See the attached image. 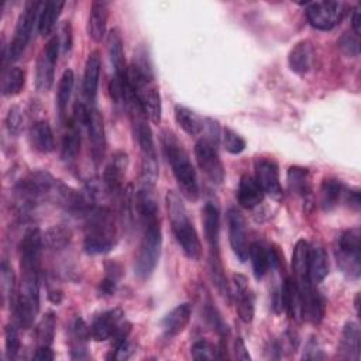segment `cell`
Here are the masks:
<instances>
[{
    "label": "cell",
    "mask_w": 361,
    "mask_h": 361,
    "mask_svg": "<svg viewBox=\"0 0 361 361\" xmlns=\"http://www.w3.org/2000/svg\"><path fill=\"white\" fill-rule=\"evenodd\" d=\"M195 158L200 171L216 185L223 183L226 178L223 162L219 157L216 145L207 140L202 138L195 145Z\"/></svg>",
    "instance_id": "cell-12"
},
{
    "label": "cell",
    "mask_w": 361,
    "mask_h": 361,
    "mask_svg": "<svg viewBox=\"0 0 361 361\" xmlns=\"http://www.w3.org/2000/svg\"><path fill=\"white\" fill-rule=\"evenodd\" d=\"M165 203L171 230L182 252L189 259L199 261L202 258V243L183 200L175 190H168L165 195Z\"/></svg>",
    "instance_id": "cell-4"
},
{
    "label": "cell",
    "mask_w": 361,
    "mask_h": 361,
    "mask_svg": "<svg viewBox=\"0 0 361 361\" xmlns=\"http://www.w3.org/2000/svg\"><path fill=\"white\" fill-rule=\"evenodd\" d=\"M361 231L358 227L344 230L337 240V264L351 279H357L361 271Z\"/></svg>",
    "instance_id": "cell-8"
},
{
    "label": "cell",
    "mask_w": 361,
    "mask_h": 361,
    "mask_svg": "<svg viewBox=\"0 0 361 361\" xmlns=\"http://www.w3.org/2000/svg\"><path fill=\"white\" fill-rule=\"evenodd\" d=\"M360 327L355 322H347L341 331V338L338 344L340 357L344 360H354L360 358Z\"/></svg>",
    "instance_id": "cell-25"
},
{
    "label": "cell",
    "mask_w": 361,
    "mask_h": 361,
    "mask_svg": "<svg viewBox=\"0 0 361 361\" xmlns=\"http://www.w3.org/2000/svg\"><path fill=\"white\" fill-rule=\"evenodd\" d=\"M87 128V137L90 144V155L93 158V162L99 165L104 157L106 151V131H104V121L102 113L96 107L87 109L86 123Z\"/></svg>",
    "instance_id": "cell-13"
},
{
    "label": "cell",
    "mask_w": 361,
    "mask_h": 361,
    "mask_svg": "<svg viewBox=\"0 0 361 361\" xmlns=\"http://www.w3.org/2000/svg\"><path fill=\"white\" fill-rule=\"evenodd\" d=\"M337 44H338V48L341 49V52L345 56H350V58L358 56V52H360V35H357L354 32H344L338 38Z\"/></svg>",
    "instance_id": "cell-43"
},
{
    "label": "cell",
    "mask_w": 361,
    "mask_h": 361,
    "mask_svg": "<svg viewBox=\"0 0 361 361\" xmlns=\"http://www.w3.org/2000/svg\"><path fill=\"white\" fill-rule=\"evenodd\" d=\"M343 195H344V186L338 179L336 178L323 179L319 190V202L322 209L324 212L333 210L338 204Z\"/></svg>",
    "instance_id": "cell-30"
},
{
    "label": "cell",
    "mask_w": 361,
    "mask_h": 361,
    "mask_svg": "<svg viewBox=\"0 0 361 361\" xmlns=\"http://www.w3.org/2000/svg\"><path fill=\"white\" fill-rule=\"evenodd\" d=\"M227 224H228V240L235 257L245 262L248 259V237H247V224L244 216L237 209H230L227 212Z\"/></svg>",
    "instance_id": "cell-14"
},
{
    "label": "cell",
    "mask_w": 361,
    "mask_h": 361,
    "mask_svg": "<svg viewBox=\"0 0 361 361\" xmlns=\"http://www.w3.org/2000/svg\"><path fill=\"white\" fill-rule=\"evenodd\" d=\"M80 123L73 117L69 120L66 126V131L62 137V147H61V158L65 162H72L76 159L80 151Z\"/></svg>",
    "instance_id": "cell-27"
},
{
    "label": "cell",
    "mask_w": 361,
    "mask_h": 361,
    "mask_svg": "<svg viewBox=\"0 0 361 361\" xmlns=\"http://www.w3.org/2000/svg\"><path fill=\"white\" fill-rule=\"evenodd\" d=\"M320 358H324V354L322 353L317 341L314 338L309 340L303 351V360H320Z\"/></svg>",
    "instance_id": "cell-47"
},
{
    "label": "cell",
    "mask_w": 361,
    "mask_h": 361,
    "mask_svg": "<svg viewBox=\"0 0 361 361\" xmlns=\"http://www.w3.org/2000/svg\"><path fill=\"white\" fill-rule=\"evenodd\" d=\"M109 18V4L106 1L96 0L90 6L87 18V34L94 42H100L106 35Z\"/></svg>",
    "instance_id": "cell-22"
},
{
    "label": "cell",
    "mask_w": 361,
    "mask_h": 361,
    "mask_svg": "<svg viewBox=\"0 0 361 361\" xmlns=\"http://www.w3.org/2000/svg\"><path fill=\"white\" fill-rule=\"evenodd\" d=\"M128 166V157L124 151H117L113 154L110 162L106 165L103 172V186L107 195L117 196L123 193V179Z\"/></svg>",
    "instance_id": "cell-16"
},
{
    "label": "cell",
    "mask_w": 361,
    "mask_h": 361,
    "mask_svg": "<svg viewBox=\"0 0 361 361\" xmlns=\"http://www.w3.org/2000/svg\"><path fill=\"white\" fill-rule=\"evenodd\" d=\"M175 120L179 127L189 135H197L202 133L204 124L203 120L192 110L183 106H175Z\"/></svg>",
    "instance_id": "cell-36"
},
{
    "label": "cell",
    "mask_w": 361,
    "mask_h": 361,
    "mask_svg": "<svg viewBox=\"0 0 361 361\" xmlns=\"http://www.w3.org/2000/svg\"><path fill=\"white\" fill-rule=\"evenodd\" d=\"M116 289H117V279L113 278V276L106 275V278L102 279L100 283H99V292H100V295H103V296H111V295H114Z\"/></svg>",
    "instance_id": "cell-48"
},
{
    "label": "cell",
    "mask_w": 361,
    "mask_h": 361,
    "mask_svg": "<svg viewBox=\"0 0 361 361\" xmlns=\"http://www.w3.org/2000/svg\"><path fill=\"white\" fill-rule=\"evenodd\" d=\"M59 37V42H61V48L63 52H69L72 48V25L69 21H65L61 27V35Z\"/></svg>",
    "instance_id": "cell-46"
},
{
    "label": "cell",
    "mask_w": 361,
    "mask_h": 361,
    "mask_svg": "<svg viewBox=\"0 0 361 361\" xmlns=\"http://www.w3.org/2000/svg\"><path fill=\"white\" fill-rule=\"evenodd\" d=\"M131 89L134 92V94L137 96L145 117L152 124H159L161 117H162V102H161L159 90H158L157 85L154 83V80L144 82Z\"/></svg>",
    "instance_id": "cell-15"
},
{
    "label": "cell",
    "mask_w": 361,
    "mask_h": 361,
    "mask_svg": "<svg viewBox=\"0 0 361 361\" xmlns=\"http://www.w3.org/2000/svg\"><path fill=\"white\" fill-rule=\"evenodd\" d=\"M23 111L18 106H11L7 111V116H6V128L7 131L11 134V135H18L20 131L23 130Z\"/></svg>",
    "instance_id": "cell-45"
},
{
    "label": "cell",
    "mask_w": 361,
    "mask_h": 361,
    "mask_svg": "<svg viewBox=\"0 0 361 361\" xmlns=\"http://www.w3.org/2000/svg\"><path fill=\"white\" fill-rule=\"evenodd\" d=\"M347 14V4L343 1H312L306 3V18L312 27L329 31L338 25Z\"/></svg>",
    "instance_id": "cell-10"
},
{
    "label": "cell",
    "mask_w": 361,
    "mask_h": 361,
    "mask_svg": "<svg viewBox=\"0 0 361 361\" xmlns=\"http://www.w3.org/2000/svg\"><path fill=\"white\" fill-rule=\"evenodd\" d=\"M264 190L251 175H243L238 182L237 200L244 209H254L264 200Z\"/></svg>",
    "instance_id": "cell-23"
},
{
    "label": "cell",
    "mask_w": 361,
    "mask_h": 361,
    "mask_svg": "<svg viewBox=\"0 0 361 361\" xmlns=\"http://www.w3.org/2000/svg\"><path fill=\"white\" fill-rule=\"evenodd\" d=\"M234 357L237 360H241V361H250L251 360V355L248 354V350L245 348V344L243 341L241 337H237L234 340Z\"/></svg>",
    "instance_id": "cell-49"
},
{
    "label": "cell",
    "mask_w": 361,
    "mask_h": 361,
    "mask_svg": "<svg viewBox=\"0 0 361 361\" xmlns=\"http://www.w3.org/2000/svg\"><path fill=\"white\" fill-rule=\"evenodd\" d=\"M123 310L116 307L97 314L90 324V337L96 341H106L114 336L118 326L123 323Z\"/></svg>",
    "instance_id": "cell-18"
},
{
    "label": "cell",
    "mask_w": 361,
    "mask_h": 361,
    "mask_svg": "<svg viewBox=\"0 0 361 361\" xmlns=\"http://www.w3.org/2000/svg\"><path fill=\"white\" fill-rule=\"evenodd\" d=\"M192 316L190 303H180L162 319V333L166 340L173 338L185 330Z\"/></svg>",
    "instance_id": "cell-20"
},
{
    "label": "cell",
    "mask_w": 361,
    "mask_h": 361,
    "mask_svg": "<svg viewBox=\"0 0 361 361\" xmlns=\"http://www.w3.org/2000/svg\"><path fill=\"white\" fill-rule=\"evenodd\" d=\"M255 179L264 193L274 199L282 197V186L279 182L278 165L272 159H258L255 162Z\"/></svg>",
    "instance_id": "cell-17"
},
{
    "label": "cell",
    "mask_w": 361,
    "mask_h": 361,
    "mask_svg": "<svg viewBox=\"0 0 361 361\" xmlns=\"http://www.w3.org/2000/svg\"><path fill=\"white\" fill-rule=\"evenodd\" d=\"M1 296H3V303H8L10 307H13L14 305V300L17 298V283H16V275H14V271L13 268L6 262L3 261L1 262Z\"/></svg>",
    "instance_id": "cell-39"
},
{
    "label": "cell",
    "mask_w": 361,
    "mask_h": 361,
    "mask_svg": "<svg viewBox=\"0 0 361 361\" xmlns=\"http://www.w3.org/2000/svg\"><path fill=\"white\" fill-rule=\"evenodd\" d=\"M56 317L54 312H47L37 324V340L39 345H51L55 336Z\"/></svg>",
    "instance_id": "cell-40"
},
{
    "label": "cell",
    "mask_w": 361,
    "mask_h": 361,
    "mask_svg": "<svg viewBox=\"0 0 361 361\" xmlns=\"http://www.w3.org/2000/svg\"><path fill=\"white\" fill-rule=\"evenodd\" d=\"M71 240H72V231L69 227H66L63 224L52 226L48 230H45V233L42 234L44 247H47L48 250H52V251H59V250L66 248L69 245Z\"/></svg>",
    "instance_id": "cell-33"
},
{
    "label": "cell",
    "mask_w": 361,
    "mask_h": 361,
    "mask_svg": "<svg viewBox=\"0 0 361 361\" xmlns=\"http://www.w3.org/2000/svg\"><path fill=\"white\" fill-rule=\"evenodd\" d=\"M25 85V71L18 66H11L3 72L1 76V93L3 96L18 94Z\"/></svg>",
    "instance_id": "cell-35"
},
{
    "label": "cell",
    "mask_w": 361,
    "mask_h": 361,
    "mask_svg": "<svg viewBox=\"0 0 361 361\" xmlns=\"http://www.w3.org/2000/svg\"><path fill=\"white\" fill-rule=\"evenodd\" d=\"M59 48V37L54 35L47 41L45 47L38 55L35 66V86L39 92H48L52 87Z\"/></svg>",
    "instance_id": "cell-11"
},
{
    "label": "cell",
    "mask_w": 361,
    "mask_h": 361,
    "mask_svg": "<svg viewBox=\"0 0 361 361\" xmlns=\"http://www.w3.org/2000/svg\"><path fill=\"white\" fill-rule=\"evenodd\" d=\"M48 298L52 303H59L62 300V292L61 290H51L48 293Z\"/></svg>",
    "instance_id": "cell-53"
},
{
    "label": "cell",
    "mask_w": 361,
    "mask_h": 361,
    "mask_svg": "<svg viewBox=\"0 0 361 361\" xmlns=\"http://www.w3.org/2000/svg\"><path fill=\"white\" fill-rule=\"evenodd\" d=\"M161 142L168 164L171 165L172 173L176 179L180 193L188 200H197L199 183L196 171L190 162L189 154L186 152L182 142L171 130H164L161 134Z\"/></svg>",
    "instance_id": "cell-3"
},
{
    "label": "cell",
    "mask_w": 361,
    "mask_h": 361,
    "mask_svg": "<svg viewBox=\"0 0 361 361\" xmlns=\"http://www.w3.org/2000/svg\"><path fill=\"white\" fill-rule=\"evenodd\" d=\"M41 6H42V1H34V0H30L24 4V8L18 16V20L14 28L13 39L7 48L10 61H17L25 51L32 35L34 24L38 23Z\"/></svg>",
    "instance_id": "cell-9"
},
{
    "label": "cell",
    "mask_w": 361,
    "mask_h": 361,
    "mask_svg": "<svg viewBox=\"0 0 361 361\" xmlns=\"http://www.w3.org/2000/svg\"><path fill=\"white\" fill-rule=\"evenodd\" d=\"M99 78H100V55L97 51H93L89 54V56L86 59L85 72H83V85H82L85 102L90 107H93V104L96 102Z\"/></svg>",
    "instance_id": "cell-19"
},
{
    "label": "cell",
    "mask_w": 361,
    "mask_h": 361,
    "mask_svg": "<svg viewBox=\"0 0 361 361\" xmlns=\"http://www.w3.org/2000/svg\"><path fill=\"white\" fill-rule=\"evenodd\" d=\"M42 234L38 228H30L20 243V269L17 298L13 305L14 316L20 327L30 329L39 310V272Z\"/></svg>",
    "instance_id": "cell-1"
},
{
    "label": "cell",
    "mask_w": 361,
    "mask_h": 361,
    "mask_svg": "<svg viewBox=\"0 0 361 361\" xmlns=\"http://www.w3.org/2000/svg\"><path fill=\"white\" fill-rule=\"evenodd\" d=\"M289 68L298 75H305L310 71L313 62V45L307 39H302L293 45L288 55Z\"/></svg>",
    "instance_id": "cell-24"
},
{
    "label": "cell",
    "mask_w": 361,
    "mask_h": 361,
    "mask_svg": "<svg viewBox=\"0 0 361 361\" xmlns=\"http://www.w3.org/2000/svg\"><path fill=\"white\" fill-rule=\"evenodd\" d=\"M190 354H192V358L199 361L217 358V350L207 340H203V338L193 343L190 348Z\"/></svg>",
    "instance_id": "cell-44"
},
{
    "label": "cell",
    "mask_w": 361,
    "mask_h": 361,
    "mask_svg": "<svg viewBox=\"0 0 361 361\" xmlns=\"http://www.w3.org/2000/svg\"><path fill=\"white\" fill-rule=\"evenodd\" d=\"M233 282L235 286L238 316L244 323H251L254 319L255 306H254V298L248 289L247 278L241 274H235L233 275Z\"/></svg>",
    "instance_id": "cell-21"
},
{
    "label": "cell",
    "mask_w": 361,
    "mask_h": 361,
    "mask_svg": "<svg viewBox=\"0 0 361 361\" xmlns=\"http://www.w3.org/2000/svg\"><path fill=\"white\" fill-rule=\"evenodd\" d=\"M344 195H345V202L348 203V206L358 210L360 209V193H358V190H347V192H344Z\"/></svg>",
    "instance_id": "cell-52"
},
{
    "label": "cell",
    "mask_w": 361,
    "mask_h": 361,
    "mask_svg": "<svg viewBox=\"0 0 361 361\" xmlns=\"http://www.w3.org/2000/svg\"><path fill=\"white\" fill-rule=\"evenodd\" d=\"M203 228L209 247V268L213 283L221 296L230 298V286L224 275L221 258H220V212L213 202H207L203 207Z\"/></svg>",
    "instance_id": "cell-6"
},
{
    "label": "cell",
    "mask_w": 361,
    "mask_h": 361,
    "mask_svg": "<svg viewBox=\"0 0 361 361\" xmlns=\"http://www.w3.org/2000/svg\"><path fill=\"white\" fill-rule=\"evenodd\" d=\"M30 142L38 152L48 154L55 147L54 133L48 121L37 120L30 127Z\"/></svg>",
    "instance_id": "cell-28"
},
{
    "label": "cell",
    "mask_w": 361,
    "mask_h": 361,
    "mask_svg": "<svg viewBox=\"0 0 361 361\" xmlns=\"http://www.w3.org/2000/svg\"><path fill=\"white\" fill-rule=\"evenodd\" d=\"M73 83H75V75L72 69H66L58 83V93H56V106L61 117L66 113L68 103L71 100V94L73 90Z\"/></svg>",
    "instance_id": "cell-38"
},
{
    "label": "cell",
    "mask_w": 361,
    "mask_h": 361,
    "mask_svg": "<svg viewBox=\"0 0 361 361\" xmlns=\"http://www.w3.org/2000/svg\"><path fill=\"white\" fill-rule=\"evenodd\" d=\"M135 210L141 224V241L134 259V272L140 279H148L159 261L162 247L159 206L154 189L140 188L135 195Z\"/></svg>",
    "instance_id": "cell-2"
},
{
    "label": "cell",
    "mask_w": 361,
    "mask_h": 361,
    "mask_svg": "<svg viewBox=\"0 0 361 361\" xmlns=\"http://www.w3.org/2000/svg\"><path fill=\"white\" fill-rule=\"evenodd\" d=\"M223 145H224L227 152L237 155V154H241L245 149L247 144H245V140L241 135H238L234 130L226 127L223 130Z\"/></svg>",
    "instance_id": "cell-41"
},
{
    "label": "cell",
    "mask_w": 361,
    "mask_h": 361,
    "mask_svg": "<svg viewBox=\"0 0 361 361\" xmlns=\"http://www.w3.org/2000/svg\"><path fill=\"white\" fill-rule=\"evenodd\" d=\"M248 257L251 259V265H252V272L254 276L259 281L262 279L267 272L271 268V262H269V252L268 248H265L261 243L254 241L250 244L248 247Z\"/></svg>",
    "instance_id": "cell-34"
},
{
    "label": "cell",
    "mask_w": 361,
    "mask_h": 361,
    "mask_svg": "<svg viewBox=\"0 0 361 361\" xmlns=\"http://www.w3.org/2000/svg\"><path fill=\"white\" fill-rule=\"evenodd\" d=\"M4 345H6V357L8 360H14L20 351V338L16 326L7 324L4 327Z\"/></svg>",
    "instance_id": "cell-42"
},
{
    "label": "cell",
    "mask_w": 361,
    "mask_h": 361,
    "mask_svg": "<svg viewBox=\"0 0 361 361\" xmlns=\"http://www.w3.org/2000/svg\"><path fill=\"white\" fill-rule=\"evenodd\" d=\"M107 52L110 56V62L114 71V76L126 78L127 76V63L124 58L123 39L117 28H113L107 35Z\"/></svg>",
    "instance_id": "cell-26"
},
{
    "label": "cell",
    "mask_w": 361,
    "mask_h": 361,
    "mask_svg": "<svg viewBox=\"0 0 361 361\" xmlns=\"http://www.w3.org/2000/svg\"><path fill=\"white\" fill-rule=\"evenodd\" d=\"M288 185L292 193L307 196L310 192V179L307 168L290 166L288 171Z\"/></svg>",
    "instance_id": "cell-37"
},
{
    "label": "cell",
    "mask_w": 361,
    "mask_h": 361,
    "mask_svg": "<svg viewBox=\"0 0 361 361\" xmlns=\"http://www.w3.org/2000/svg\"><path fill=\"white\" fill-rule=\"evenodd\" d=\"M278 305L289 317H296L299 312V293L295 281L289 276L285 278L281 285L278 293Z\"/></svg>",
    "instance_id": "cell-31"
},
{
    "label": "cell",
    "mask_w": 361,
    "mask_h": 361,
    "mask_svg": "<svg viewBox=\"0 0 361 361\" xmlns=\"http://www.w3.org/2000/svg\"><path fill=\"white\" fill-rule=\"evenodd\" d=\"M63 1H44L41 6L39 17H38V32L41 37H48L54 30L61 11L63 8Z\"/></svg>",
    "instance_id": "cell-32"
},
{
    "label": "cell",
    "mask_w": 361,
    "mask_h": 361,
    "mask_svg": "<svg viewBox=\"0 0 361 361\" xmlns=\"http://www.w3.org/2000/svg\"><path fill=\"white\" fill-rule=\"evenodd\" d=\"M117 241L116 220L106 206H96L85 216L83 248L90 255L106 254Z\"/></svg>",
    "instance_id": "cell-5"
},
{
    "label": "cell",
    "mask_w": 361,
    "mask_h": 361,
    "mask_svg": "<svg viewBox=\"0 0 361 361\" xmlns=\"http://www.w3.org/2000/svg\"><path fill=\"white\" fill-rule=\"evenodd\" d=\"M35 360L39 361H52L54 360V351L51 348V345H38L35 354H34Z\"/></svg>",
    "instance_id": "cell-50"
},
{
    "label": "cell",
    "mask_w": 361,
    "mask_h": 361,
    "mask_svg": "<svg viewBox=\"0 0 361 361\" xmlns=\"http://www.w3.org/2000/svg\"><path fill=\"white\" fill-rule=\"evenodd\" d=\"M329 274V257L323 245H309V275L313 283L322 282Z\"/></svg>",
    "instance_id": "cell-29"
},
{
    "label": "cell",
    "mask_w": 361,
    "mask_h": 361,
    "mask_svg": "<svg viewBox=\"0 0 361 361\" xmlns=\"http://www.w3.org/2000/svg\"><path fill=\"white\" fill-rule=\"evenodd\" d=\"M351 27H353V32L360 35V32H361V7H360V4H357L353 10Z\"/></svg>",
    "instance_id": "cell-51"
},
{
    "label": "cell",
    "mask_w": 361,
    "mask_h": 361,
    "mask_svg": "<svg viewBox=\"0 0 361 361\" xmlns=\"http://www.w3.org/2000/svg\"><path fill=\"white\" fill-rule=\"evenodd\" d=\"M56 185L58 180L47 171H32L20 179L14 186L18 213L21 216H27L42 200L48 197L54 199Z\"/></svg>",
    "instance_id": "cell-7"
}]
</instances>
